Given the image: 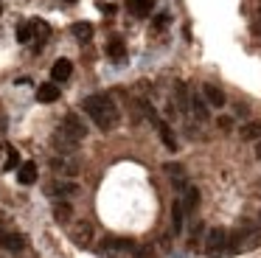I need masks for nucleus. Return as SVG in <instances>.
I'll return each mask as SVG.
<instances>
[{
  "label": "nucleus",
  "instance_id": "1",
  "mask_svg": "<svg viewBox=\"0 0 261 258\" xmlns=\"http://www.w3.org/2000/svg\"><path fill=\"white\" fill-rule=\"evenodd\" d=\"M82 110L90 115V121L96 123L101 132H113V129L118 126V121H121V112H118V107H115V101L110 98V95H104V93L87 95V98L82 101Z\"/></svg>",
  "mask_w": 261,
  "mask_h": 258
},
{
  "label": "nucleus",
  "instance_id": "2",
  "mask_svg": "<svg viewBox=\"0 0 261 258\" xmlns=\"http://www.w3.org/2000/svg\"><path fill=\"white\" fill-rule=\"evenodd\" d=\"M205 252H208L211 258L227 252V230L225 227H211L208 233H205Z\"/></svg>",
  "mask_w": 261,
  "mask_h": 258
},
{
  "label": "nucleus",
  "instance_id": "3",
  "mask_svg": "<svg viewBox=\"0 0 261 258\" xmlns=\"http://www.w3.org/2000/svg\"><path fill=\"white\" fill-rule=\"evenodd\" d=\"M51 171H57L59 177H70L73 179L79 174V160L73 154H54L51 157Z\"/></svg>",
  "mask_w": 261,
  "mask_h": 258
},
{
  "label": "nucleus",
  "instance_id": "4",
  "mask_svg": "<svg viewBox=\"0 0 261 258\" xmlns=\"http://www.w3.org/2000/svg\"><path fill=\"white\" fill-rule=\"evenodd\" d=\"M132 250H135V244L126 241V239H104L101 247H98V252H101L104 258H121V255H126V252H132Z\"/></svg>",
  "mask_w": 261,
  "mask_h": 258
},
{
  "label": "nucleus",
  "instance_id": "5",
  "mask_svg": "<svg viewBox=\"0 0 261 258\" xmlns=\"http://www.w3.org/2000/svg\"><path fill=\"white\" fill-rule=\"evenodd\" d=\"M59 129H62L65 135H70L73 140H85L87 138V123L82 121L76 112H68V115L62 118V123H59Z\"/></svg>",
  "mask_w": 261,
  "mask_h": 258
},
{
  "label": "nucleus",
  "instance_id": "6",
  "mask_svg": "<svg viewBox=\"0 0 261 258\" xmlns=\"http://www.w3.org/2000/svg\"><path fill=\"white\" fill-rule=\"evenodd\" d=\"M76 194H79V185L73 179H54V183H48V196H54V199H70Z\"/></svg>",
  "mask_w": 261,
  "mask_h": 258
},
{
  "label": "nucleus",
  "instance_id": "7",
  "mask_svg": "<svg viewBox=\"0 0 261 258\" xmlns=\"http://www.w3.org/2000/svg\"><path fill=\"white\" fill-rule=\"evenodd\" d=\"M188 112H194V118H197L199 123H208L211 121L208 101H205L202 95H197V93H191V98H188Z\"/></svg>",
  "mask_w": 261,
  "mask_h": 258
},
{
  "label": "nucleus",
  "instance_id": "8",
  "mask_svg": "<svg viewBox=\"0 0 261 258\" xmlns=\"http://www.w3.org/2000/svg\"><path fill=\"white\" fill-rule=\"evenodd\" d=\"M70 239L79 247H90L93 244V224L90 222H76L73 230H70Z\"/></svg>",
  "mask_w": 261,
  "mask_h": 258
},
{
  "label": "nucleus",
  "instance_id": "9",
  "mask_svg": "<svg viewBox=\"0 0 261 258\" xmlns=\"http://www.w3.org/2000/svg\"><path fill=\"white\" fill-rule=\"evenodd\" d=\"M202 98L208 101V107H216V110H222V107L227 104V98H225V93H222L216 84H202Z\"/></svg>",
  "mask_w": 261,
  "mask_h": 258
},
{
  "label": "nucleus",
  "instance_id": "10",
  "mask_svg": "<svg viewBox=\"0 0 261 258\" xmlns=\"http://www.w3.org/2000/svg\"><path fill=\"white\" fill-rule=\"evenodd\" d=\"M76 146H79V140H73L70 135H65L62 129H57V132H54V149H57L59 154H73Z\"/></svg>",
  "mask_w": 261,
  "mask_h": 258
},
{
  "label": "nucleus",
  "instance_id": "11",
  "mask_svg": "<svg viewBox=\"0 0 261 258\" xmlns=\"http://www.w3.org/2000/svg\"><path fill=\"white\" fill-rule=\"evenodd\" d=\"M154 129H158V135H160V140H163V146L169 151H177V138H174V132H171V126L163 121V118H154Z\"/></svg>",
  "mask_w": 261,
  "mask_h": 258
},
{
  "label": "nucleus",
  "instance_id": "12",
  "mask_svg": "<svg viewBox=\"0 0 261 258\" xmlns=\"http://www.w3.org/2000/svg\"><path fill=\"white\" fill-rule=\"evenodd\" d=\"M177 199L182 202V211H186V213H194V208L199 205V191L194 188V185H182Z\"/></svg>",
  "mask_w": 261,
  "mask_h": 258
},
{
  "label": "nucleus",
  "instance_id": "13",
  "mask_svg": "<svg viewBox=\"0 0 261 258\" xmlns=\"http://www.w3.org/2000/svg\"><path fill=\"white\" fill-rule=\"evenodd\" d=\"M188 98H191V90H188L186 82H174V101L171 104L180 112H188Z\"/></svg>",
  "mask_w": 261,
  "mask_h": 258
},
{
  "label": "nucleus",
  "instance_id": "14",
  "mask_svg": "<svg viewBox=\"0 0 261 258\" xmlns=\"http://www.w3.org/2000/svg\"><path fill=\"white\" fill-rule=\"evenodd\" d=\"M0 247H3V250H12V252H20L25 247V236H20V233H0Z\"/></svg>",
  "mask_w": 261,
  "mask_h": 258
},
{
  "label": "nucleus",
  "instance_id": "15",
  "mask_svg": "<svg viewBox=\"0 0 261 258\" xmlns=\"http://www.w3.org/2000/svg\"><path fill=\"white\" fill-rule=\"evenodd\" d=\"M70 73H73V65H70V59H57L51 67V79L54 82H68Z\"/></svg>",
  "mask_w": 261,
  "mask_h": 258
},
{
  "label": "nucleus",
  "instance_id": "16",
  "mask_svg": "<svg viewBox=\"0 0 261 258\" xmlns=\"http://www.w3.org/2000/svg\"><path fill=\"white\" fill-rule=\"evenodd\" d=\"M163 171L169 174L171 179H174V185H177V188L188 185V174H186V168H182L180 163H166V166H163Z\"/></svg>",
  "mask_w": 261,
  "mask_h": 258
},
{
  "label": "nucleus",
  "instance_id": "17",
  "mask_svg": "<svg viewBox=\"0 0 261 258\" xmlns=\"http://www.w3.org/2000/svg\"><path fill=\"white\" fill-rule=\"evenodd\" d=\"M17 179H20V185H31V183H37V163H20L17 166Z\"/></svg>",
  "mask_w": 261,
  "mask_h": 258
},
{
  "label": "nucleus",
  "instance_id": "18",
  "mask_svg": "<svg viewBox=\"0 0 261 258\" xmlns=\"http://www.w3.org/2000/svg\"><path fill=\"white\" fill-rule=\"evenodd\" d=\"M37 98H40L42 104H51V101H57V98H59V84H57V82L40 84V87H37Z\"/></svg>",
  "mask_w": 261,
  "mask_h": 258
},
{
  "label": "nucleus",
  "instance_id": "19",
  "mask_svg": "<svg viewBox=\"0 0 261 258\" xmlns=\"http://www.w3.org/2000/svg\"><path fill=\"white\" fill-rule=\"evenodd\" d=\"M107 54H110V59H115V62H124L126 59V45H124V39L121 37H113L107 42Z\"/></svg>",
  "mask_w": 261,
  "mask_h": 258
},
{
  "label": "nucleus",
  "instance_id": "20",
  "mask_svg": "<svg viewBox=\"0 0 261 258\" xmlns=\"http://www.w3.org/2000/svg\"><path fill=\"white\" fill-rule=\"evenodd\" d=\"M182 222H186V211H182V202L174 199L171 202V230L182 233Z\"/></svg>",
  "mask_w": 261,
  "mask_h": 258
},
{
  "label": "nucleus",
  "instance_id": "21",
  "mask_svg": "<svg viewBox=\"0 0 261 258\" xmlns=\"http://www.w3.org/2000/svg\"><path fill=\"white\" fill-rule=\"evenodd\" d=\"M126 6L135 17H149L154 9V0H126Z\"/></svg>",
  "mask_w": 261,
  "mask_h": 258
},
{
  "label": "nucleus",
  "instance_id": "22",
  "mask_svg": "<svg viewBox=\"0 0 261 258\" xmlns=\"http://www.w3.org/2000/svg\"><path fill=\"white\" fill-rule=\"evenodd\" d=\"M239 138L242 140H261V121H250L239 129Z\"/></svg>",
  "mask_w": 261,
  "mask_h": 258
},
{
  "label": "nucleus",
  "instance_id": "23",
  "mask_svg": "<svg viewBox=\"0 0 261 258\" xmlns=\"http://www.w3.org/2000/svg\"><path fill=\"white\" fill-rule=\"evenodd\" d=\"M70 216H73V208H70V202L59 199L57 205H54V219L65 224V222H70Z\"/></svg>",
  "mask_w": 261,
  "mask_h": 258
},
{
  "label": "nucleus",
  "instance_id": "24",
  "mask_svg": "<svg viewBox=\"0 0 261 258\" xmlns=\"http://www.w3.org/2000/svg\"><path fill=\"white\" fill-rule=\"evenodd\" d=\"M31 25H34V42H37V48H40V45L51 37V28H48V22H42V20H34Z\"/></svg>",
  "mask_w": 261,
  "mask_h": 258
},
{
  "label": "nucleus",
  "instance_id": "25",
  "mask_svg": "<svg viewBox=\"0 0 261 258\" xmlns=\"http://www.w3.org/2000/svg\"><path fill=\"white\" fill-rule=\"evenodd\" d=\"M73 37L79 39V42H90L93 25H90V22H76V25H73Z\"/></svg>",
  "mask_w": 261,
  "mask_h": 258
},
{
  "label": "nucleus",
  "instance_id": "26",
  "mask_svg": "<svg viewBox=\"0 0 261 258\" xmlns=\"http://www.w3.org/2000/svg\"><path fill=\"white\" fill-rule=\"evenodd\" d=\"M31 39H34V25H31V22H20L17 25V42H31Z\"/></svg>",
  "mask_w": 261,
  "mask_h": 258
},
{
  "label": "nucleus",
  "instance_id": "27",
  "mask_svg": "<svg viewBox=\"0 0 261 258\" xmlns=\"http://www.w3.org/2000/svg\"><path fill=\"white\" fill-rule=\"evenodd\" d=\"M20 166V154H17V149H12L9 146V154H6V171H12V168H17Z\"/></svg>",
  "mask_w": 261,
  "mask_h": 258
},
{
  "label": "nucleus",
  "instance_id": "28",
  "mask_svg": "<svg viewBox=\"0 0 261 258\" xmlns=\"http://www.w3.org/2000/svg\"><path fill=\"white\" fill-rule=\"evenodd\" d=\"M6 129H9V118H6V110L0 107V135L6 132Z\"/></svg>",
  "mask_w": 261,
  "mask_h": 258
},
{
  "label": "nucleus",
  "instance_id": "29",
  "mask_svg": "<svg viewBox=\"0 0 261 258\" xmlns=\"http://www.w3.org/2000/svg\"><path fill=\"white\" fill-rule=\"evenodd\" d=\"M166 22H169V14H158V17H154V28H166Z\"/></svg>",
  "mask_w": 261,
  "mask_h": 258
},
{
  "label": "nucleus",
  "instance_id": "30",
  "mask_svg": "<svg viewBox=\"0 0 261 258\" xmlns=\"http://www.w3.org/2000/svg\"><path fill=\"white\" fill-rule=\"evenodd\" d=\"M230 126H233L230 118H219V129H222V132H230Z\"/></svg>",
  "mask_w": 261,
  "mask_h": 258
},
{
  "label": "nucleus",
  "instance_id": "31",
  "mask_svg": "<svg viewBox=\"0 0 261 258\" xmlns=\"http://www.w3.org/2000/svg\"><path fill=\"white\" fill-rule=\"evenodd\" d=\"M255 157L261 160V140H258V146H255Z\"/></svg>",
  "mask_w": 261,
  "mask_h": 258
},
{
  "label": "nucleus",
  "instance_id": "32",
  "mask_svg": "<svg viewBox=\"0 0 261 258\" xmlns=\"http://www.w3.org/2000/svg\"><path fill=\"white\" fill-rule=\"evenodd\" d=\"M65 3H76V0H65Z\"/></svg>",
  "mask_w": 261,
  "mask_h": 258
},
{
  "label": "nucleus",
  "instance_id": "33",
  "mask_svg": "<svg viewBox=\"0 0 261 258\" xmlns=\"http://www.w3.org/2000/svg\"><path fill=\"white\" fill-rule=\"evenodd\" d=\"M0 14H3V3H0Z\"/></svg>",
  "mask_w": 261,
  "mask_h": 258
}]
</instances>
